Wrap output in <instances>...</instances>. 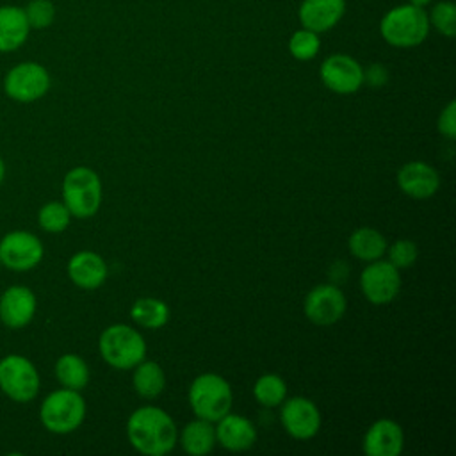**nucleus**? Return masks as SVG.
Returning a JSON list of instances; mask_svg holds the SVG:
<instances>
[{"label":"nucleus","mask_w":456,"mask_h":456,"mask_svg":"<svg viewBox=\"0 0 456 456\" xmlns=\"http://www.w3.org/2000/svg\"><path fill=\"white\" fill-rule=\"evenodd\" d=\"M132 447L146 456H164L178 442V429L169 413L159 406L137 408L126 422Z\"/></svg>","instance_id":"nucleus-1"},{"label":"nucleus","mask_w":456,"mask_h":456,"mask_svg":"<svg viewBox=\"0 0 456 456\" xmlns=\"http://www.w3.org/2000/svg\"><path fill=\"white\" fill-rule=\"evenodd\" d=\"M429 28L428 12L411 4L392 7L379 21L381 37L395 48L419 46L426 41Z\"/></svg>","instance_id":"nucleus-2"},{"label":"nucleus","mask_w":456,"mask_h":456,"mask_svg":"<svg viewBox=\"0 0 456 456\" xmlns=\"http://www.w3.org/2000/svg\"><path fill=\"white\" fill-rule=\"evenodd\" d=\"M232 387L219 374H200L189 387V404L198 419L217 422L232 410Z\"/></svg>","instance_id":"nucleus-3"},{"label":"nucleus","mask_w":456,"mask_h":456,"mask_svg":"<svg viewBox=\"0 0 456 456\" xmlns=\"http://www.w3.org/2000/svg\"><path fill=\"white\" fill-rule=\"evenodd\" d=\"M62 203L71 217H93L102 205V180L91 167L77 166L64 175Z\"/></svg>","instance_id":"nucleus-4"},{"label":"nucleus","mask_w":456,"mask_h":456,"mask_svg":"<svg viewBox=\"0 0 456 456\" xmlns=\"http://www.w3.org/2000/svg\"><path fill=\"white\" fill-rule=\"evenodd\" d=\"M102 358L114 369H134L146 356L142 335L126 324L107 326L98 340Z\"/></svg>","instance_id":"nucleus-5"},{"label":"nucleus","mask_w":456,"mask_h":456,"mask_svg":"<svg viewBox=\"0 0 456 456\" xmlns=\"http://www.w3.org/2000/svg\"><path fill=\"white\" fill-rule=\"evenodd\" d=\"M86 417V401L78 390L59 388L48 394L39 406L41 424L55 435L75 431Z\"/></svg>","instance_id":"nucleus-6"},{"label":"nucleus","mask_w":456,"mask_h":456,"mask_svg":"<svg viewBox=\"0 0 456 456\" xmlns=\"http://www.w3.org/2000/svg\"><path fill=\"white\" fill-rule=\"evenodd\" d=\"M0 390L14 403H30L39 392V372L21 354H7L0 360Z\"/></svg>","instance_id":"nucleus-7"},{"label":"nucleus","mask_w":456,"mask_h":456,"mask_svg":"<svg viewBox=\"0 0 456 456\" xmlns=\"http://www.w3.org/2000/svg\"><path fill=\"white\" fill-rule=\"evenodd\" d=\"M50 89V75L37 62H21L7 71L4 78V91L9 98L30 103L45 96Z\"/></svg>","instance_id":"nucleus-8"},{"label":"nucleus","mask_w":456,"mask_h":456,"mask_svg":"<svg viewBox=\"0 0 456 456\" xmlns=\"http://www.w3.org/2000/svg\"><path fill=\"white\" fill-rule=\"evenodd\" d=\"M39 237L25 230H12L0 239V262L11 271L23 273L34 269L43 260Z\"/></svg>","instance_id":"nucleus-9"},{"label":"nucleus","mask_w":456,"mask_h":456,"mask_svg":"<svg viewBox=\"0 0 456 456\" xmlns=\"http://www.w3.org/2000/svg\"><path fill=\"white\" fill-rule=\"evenodd\" d=\"M360 287L365 299L372 305H388L401 289L399 269L388 260H372L360 274Z\"/></svg>","instance_id":"nucleus-10"},{"label":"nucleus","mask_w":456,"mask_h":456,"mask_svg":"<svg viewBox=\"0 0 456 456\" xmlns=\"http://www.w3.org/2000/svg\"><path fill=\"white\" fill-rule=\"evenodd\" d=\"M322 84L337 94H353L363 86V68L346 53L326 57L319 69Z\"/></svg>","instance_id":"nucleus-11"},{"label":"nucleus","mask_w":456,"mask_h":456,"mask_svg":"<svg viewBox=\"0 0 456 456\" xmlns=\"http://www.w3.org/2000/svg\"><path fill=\"white\" fill-rule=\"evenodd\" d=\"M346 296L337 285L321 283L314 287L305 297V315L317 326H330L346 314Z\"/></svg>","instance_id":"nucleus-12"},{"label":"nucleus","mask_w":456,"mask_h":456,"mask_svg":"<svg viewBox=\"0 0 456 456\" xmlns=\"http://www.w3.org/2000/svg\"><path fill=\"white\" fill-rule=\"evenodd\" d=\"M280 420L283 429L297 440H308L319 433L321 413L319 408L306 397L296 395L281 403Z\"/></svg>","instance_id":"nucleus-13"},{"label":"nucleus","mask_w":456,"mask_h":456,"mask_svg":"<svg viewBox=\"0 0 456 456\" xmlns=\"http://www.w3.org/2000/svg\"><path fill=\"white\" fill-rule=\"evenodd\" d=\"M36 308V296L25 285H12L0 296V321L11 330L25 328L34 319Z\"/></svg>","instance_id":"nucleus-14"},{"label":"nucleus","mask_w":456,"mask_h":456,"mask_svg":"<svg viewBox=\"0 0 456 456\" xmlns=\"http://www.w3.org/2000/svg\"><path fill=\"white\" fill-rule=\"evenodd\" d=\"M362 447L367 456H399L404 447L403 428L392 419H379L365 431Z\"/></svg>","instance_id":"nucleus-15"},{"label":"nucleus","mask_w":456,"mask_h":456,"mask_svg":"<svg viewBox=\"0 0 456 456\" xmlns=\"http://www.w3.org/2000/svg\"><path fill=\"white\" fill-rule=\"evenodd\" d=\"M397 185L406 196L413 200H428L438 191L440 176L433 166L413 160L406 162L397 171Z\"/></svg>","instance_id":"nucleus-16"},{"label":"nucleus","mask_w":456,"mask_h":456,"mask_svg":"<svg viewBox=\"0 0 456 456\" xmlns=\"http://www.w3.org/2000/svg\"><path fill=\"white\" fill-rule=\"evenodd\" d=\"M346 12V0H303L297 16L305 28L317 34L331 30Z\"/></svg>","instance_id":"nucleus-17"},{"label":"nucleus","mask_w":456,"mask_h":456,"mask_svg":"<svg viewBox=\"0 0 456 456\" xmlns=\"http://www.w3.org/2000/svg\"><path fill=\"white\" fill-rule=\"evenodd\" d=\"M216 442L233 452L248 451L256 442V429L249 419L228 411L217 420Z\"/></svg>","instance_id":"nucleus-18"},{"label":"nucleus","mask_w":456,"mask_h":456,"mask_svg":"<svg viewBox=\"0 0 456 456\" xmlns=\"http://www.w3.org/2000/svg\"><path fill=\"white\" fill-rule=\"evenodd\" d=\"M107 264L94 251H78L68 260V276L78 287L94 290L107 280Z\"/></svg>","instance_id":"nucleus-19"},{"label":"nucleus","mask_w":456,"mask_h":456,"mask_svg":"<svg viewBox=\"0 0 456 456\" xmlns=\"http://www.w3.org/2000/svg\"><path fill=\"white\" fill-rule=\"evenodd\" d=\"M28 21L20 7H0V52L20 48L28 36Z\"/></svg>","instance_id":"nucleus-20"},{"label":"nucleus","mask_w":456,"mask_h":456,"mask_svg":"<svg viewBox=\"0 0 456 456\" xmlns=\"http://www.w3.org/2000/svg\"><path fill=\"white\" fill-rule=\"evenodd\" d=\"M178 442L187 454H192V456L208 454L216 445L214 422L205 420V419H196V420L189 422L182 429Z\"/></svg>","instance_id":"nucleus-21"},{"label":"nucleus","mask_w":456,"mask_h":456,"mask_svg":"<svg viewBox=\"0 0 456 456\" xmlns=\"http://www.w3.org/2000/svg\"><path fill=\"white\" fill-rule=\"evenodd\" d=\"M347 246H349L351 255L363 262L378 260L387 251V240H385L383 233L370 226H362L358 230H354L349 235Z\"/></svg>","instance_id":"nucleus-22"},{"label":"nucleus","mask_w":456,"mask_h":456,"mask_svg":"<svg viewBox=\"0 0 456 456\" xmlns=\"http://www.w3.org/2000/svg\"><path fill=\"white\" fill-rule=\"evenodd\" d=\"M132 383L141 397L153 399L162 394L166 387V374L157 362L142 360L134 367Z\"/></svg>","instance_id":"nucleus-23"},{"label":"nucleus","mask_w":456,"mask_h":456,"mask_svg":"<svg viewBox=\"0 0 456 456\" xmlns=\"http://www.w3.org/2000/svg\"><path fill=\"white\" fill-rule=\"evenodd\" d=\"M55 378L64 388L80 392L89 383V367L82 356L66 353L55 362Z\"/></svg>","instance_id":"nucleus-24"},{"label":"nucleus","mask_w":456,"mask_h":456,"mask_svg":"<svg viewBox=\"0 0 456 456\" xmlns=\"http://www.w3.org/2000/svg\"><path fill=\"white\" fill-rule=\"evenodd\" d=\"M130 317L135 324L142 328L159 330L167 324L169 308L164 301L157 297H139L130 306Z\"/></svg>","instance_id":"nucleus-25"},{"label":"nucleus","mask_w":456,"mask_h":456,"mask_svg":"<svg viewBox=\"0 0 456 456\" xmlns=\"http://www.w3.org/2000/svg\"><path fill=\"white\" fill-rule=\"evenodd\" d=\"M255 399L267 408H274L285 401L287 385L278 374H262L253 385Z\"/></svg>","instance_id":"nucleus-26"},{"label":"nucleus","mask_w":456,"mask_h":456,"mask_svg":"<svg viewBox=\"0 0 456 456\" xmlns=\"http://www.w3.org/2000/svg\"><path fill=\"white\" fill-rule=\"evenodd\" d=\"M71 214L62 201H48L37 212V223L45 232L61 233L68 228Z\"/></svg>","instance_id":"nucleus-27"},{"label":"nucleus","mask_w":456,"mask_h":456,"mask_svg":"<svg viewBox=\"0 0 456 456\" xmlns=\"http://www.w3.org/2000/svg\"><path fill=\"white\" fill-rule=\"evenodd\" d=\"M319 50H321L319 34L305 27L296 30L289 39V52L297 61H310L319 53Z\"/></svg>","instance_id":"nucleus-28"},{"label":"nucleus","mask_w":456,"mask_h":456,"mask_svg":"<svg viewBox=\"0 0 456 456\" xmlns=\"http://www.w3.org/2000/svg\"><path fill=\"white\" fill-rule=\"evenodd\" d=\"M429 25L436 28L445 37H454L456 36V7L452 2L444 0L433 5L429 16Z\"/></svg>","instance_id":"nucleus-29"},{"label":"nucleus","mask_w":456,"mask_h":456,"mask_svg":"<svg viewBox=\"0 0 456 456\" xmlns=\"http://www.w3.org/2000/svg\"><path fill=\"white\" fill-rule=\"evenodd\" d=\"M387 251H388V262L397 269L410 267L417 260V246L410 239L395 240L390 248L387 246Z\"/></svg>","instance_id":"nucleus-30"},{"label":"nucleus","mask_w":456,"mask_h":456,"mask_svg":"<svg viewBox=\"0 0 456 456\" xmlns=\"http://www.w3.org/2000/svg\"><path fill=\"white\" fill-rule=\"evenodd\" d=\"M25 16H27L28 27L45 28L53 21L55 9L50 0H32L25 9Z\"/></svg>","instance_id":"nucleus-31"},{"label":"nucleus","mask_w":456,"mask_h":456,"mask_svg":"<svg viewBox=\"0 0 456 456\" xmlns=\"http://www.w3.org/2000/svg\"><path fill=\"white\" fill-rule=\"evenodd\" d=\"M438 132L447 139L456 137V103L451 100L438 116Z\"/></svg>","instance_id":"nucleus-32"},{"label":"nucleus","mask_w":456,"mask_h":456,"mask_svg":"<svg viewBox=\"0 0 456 456\" xmlns=\"http://www.w3.org/2000/svg\"><path fill=\"white\" fill-rule=\"evenodd\" d=\"M387 78H388L387 68L378 62L369 66L367 69H363V82H369L374 87H381L387 82Z\"/></svg>","instance_id":"nucleus-33"},{"label":"nucleus","mask_w":456,"mask_h":456,"mask_svg":"<svg viewBox=\"0 0 456 456\" xmlns=\"http://www.w3.org/2000/svg\"><path fill=\"white\" fill-rule=\"evenodd\" d=\"M408 4H411V5H417V7H426V5H429L431 4V0H408Z\"/></svg>","instance_id":"nucleus-34"},{"label":"nucleus","mask_w":456,"mask_h":456,"mask_svg":"<svg viewBox=\"0 0 456 456\" xmlns=\"http://www.w3.org/2000/svg\"><path fill=\"white\" fill-rule=\"evenodd\" d=\"M4 178H5V162H4V159L0 157V183L4 182Z\"/></svg>","instance_id":"nucleus-35"},{"label":"nucleus","mask_w":456,"mask_h":456,"mask_svg":"<svg viewBox=\"0 0 456 456\" xmlns=\"http://www.w3.org/2000/svg\"><path fill=\"white\" fill-rule=\"evenodd\" d=\"M0 265H2V262H0Z\"/></svg>","instance_id":"nucleus-36"}]
</instances>
